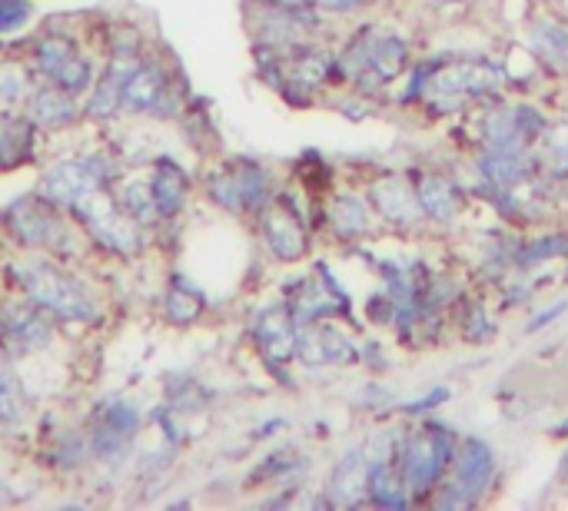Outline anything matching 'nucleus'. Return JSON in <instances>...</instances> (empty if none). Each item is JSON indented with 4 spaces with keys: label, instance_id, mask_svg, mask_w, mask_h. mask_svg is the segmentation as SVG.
I'll return each instance as SVG.
<instances>
[{
    "label": "nucleus",
    "instance_id": "nucleus-8",
    "mask_svg": "<svg viewBox=\"0 0 568 511\" xmlns=\"http://www.w3.org/2000/svg\"><path fill=\"white\" fill-rule=\"evenodd\" d=\"M256 233L263 249L280 263V266H296L310 256L313 249V226L296 216L280 196L256 216Z\"/></svg>",
    "mask_w": 568,
    "mask_h": 511
},
{
    "label": "nucleus",
    "instance_id": "nucleus-22",
    "mask_svg": "<svg viewBox=\"0 0 568 511\" xmlns=\"http://www.w3.org/2000/svg\"><path fill=\"white\" fill-rule=\"evenodd\" d=\"M542 7H552L559 13H568V0H542Z\"/></svg>",
    "mask_w": 568,
    "mask_h": 511
},
{
    "label": "nucleus",
    "instance_id": "nucleus-1",
    "mask_svg": "<svg viewBox=\"0 0 568 511\" xmlns=\"http://www.w3.org/2000/svg\"><path fill=\"white\" fill-rule=\"evenodd\" d=\"M459 439L463 436L453 426L436 422V419H423L403 429V439L396 449V469L413 505H429V499L436 495V489L453 469Z\"/></svg>",
    "mask_w": 568,
    "mask_h": 511
},
{
    "label": "nucleus",
    "instance_id": "nucleus-19",
    "mask_svg": "<svg viewBox=\"0 0 568 511\" xmlns=\"http://www.w3.org/2000/svg\"><path fill=\"white\" fill-rule=\"evenodd\" d=\"M30 17H33V3L30 0H0V33L20 30Z\"/></svg>",
    "mask_w": 568,
    "mask_h": 511
},
{
    "label": "nucleus",
    "instance_id": "nucleus-6",
    "mask_svg": "<svg viewBox=\"0 0 568 511\" xmlns=\"http://www.w3.org/2000/svg\"><path fill=\"white\" fill-rule=\"evenodd\" d=\"M409 176H413L429 236L456 233L466 223L469 206H473V193L463 173H453L446 166H413Z\"/></svg>",
    "mask_w": 568,
    "mask_h": 511
},
{
    "label": "nucleus",
    "instance_id": "nucleus-18",
    "mask_svg": "<svg viewBox=\"0 0 568 511\" xmlns=\"http://www.w3.org/2000/svg\"><path fill=\"white\" fill-rule=\"evenodd\" d=\"M27 416V396L17 382V376L0 362V426L20 422Z\"/></svg>",
    "mask_w": 568,
    "mask_h": 511
},
{
    "label": "nucleus",
    "instance_id": "nucleus-13",
    "mask_svg": "<svg viewBox=\"0 0 568 511\" xmlns=\"http://www.w3.org/2000/svg\"><path fill=\"white\" fill-rule=\"evenodd\" d=\"M0 339L10 349V356H30L43 346H50L53 329L50 323L23 303H7L0 309Z\"/></svg>",
    "mask_w": 568,
    "mask_h": 511
},
{
    "label": "nucleus",
    "instance_id": "nucleus-16",
    "mask_svg": "<svg viewBox=\"0 0 568 511\" xmlns=\"http://www.w3.org/2000/svg\"><path fill=\"white\" fill-rule=\"evenodd\" d=\"M366 505L376 509H409L413 499L399 479L396 459L389 462H369V479H366Z\"/></svg>",
    "mask_w": 568,
    "mask_h": 511
},
{
    "label": "nucleus",
    "instance_id": "nucleus-4",
    "mask_svg": "<svg viewBox=\"0 0 568 511\" xmlns=\"http://www.w3.org/2000/svg\"><path fill=\"white\" fill-rule=\"evenodd\" d=\"M206 196L230 216H260L270 203H276L280 186L276 176L253 160H236L206 176Z\"/></svg>",
    "mask_w": 568,
    "mask_h": 511
},
{
    "label": "nucleus",
    "instance_id": "nucleus-5",
    "mask_svg": "<svg viewBox=\"0 0 568 511\" xmlns=\"http://www.w3.org/2000/svg\"><path fill=\"white\" fill-rule=\"evenodd\" d=\"M363 190H366L373 213L386 236L416 239V236L429 233L409 170H376L363 180Z\"/></svg>",
    "mask_w": 568,
    "mask_h": 511
},
{
    "label": "nucleus",
    "instance_id": "nucleus-7",
    "mask_svg": "<svg viewBox=\"0 0 568 511\" xmlns=\"http://www.w3.org/2000/svg\"><path fill=\"white\" fill-rule=\"evenodd\" d=\"M20 286L37 309L60 323H87L97 316V303L77 283V276H67L50 263H27L20 273Z\"/></svg>",
    "mask_w": 568,
    "mask_h": 511
},
{
    "label": "nucleus",
    "instance_id": "nucleus-12",
    "mask_svg": "<svg viewBox=\"0 0 568 511\" xmlns=\"http://www.w3.org/2000/svg\"><path fill=\"white\" fill-rule=\"evenodd\" d=\"M123 110L173 116L170 110H176V93H173V80L166 76V70L160 63H153V60L136 63V70L130 73V80L123 86Z\"/></svg>",
    "mask_w": 568,
    "mask_h": 511
},
{
    "label": "nucleus",
    "instance_id": "nucleus-14",
    "mask_svg": "<svg viewBox=\"0 0 568 511\" xmlns=\"http://www.w3.org/2000/svg\"><path fill=\"white\" fill-rule=\"evenodd\" d=\"M366 479H369V459L366 449L356 446L336 459V466L326 476V502L349 509V505H366Z\"/></svg>",
    "mask_w": 568,
    "mask_h": 511
},
{
    "label": "nucleus",
    "instance_id": "nucleus-21",
    "mask_svg": "<svg viewBox=\"0 0 568 511\" xmlns=\"http://www.w3.org/2000/svg\"><path fill=\"white\" fill-rule=\"evenodd\" d=\"M568 303H556V306H549V309H542V313H536L532 319H529V326H526V336H536L539 329H546L549 323H556L559 316H566Z\"/></svg>",
    "mask_w": 568,
    "mask_h": 511
},
{
    "label": "nucleus",
    "instance_id": "nucleus-24",
    "mask_svg": "<svg viewBox=\"0 0 568 511\" xmlns=\"http://www.w3.org/2000/svg\"><path fill=\"white\" fill-rule=\"evenodd\" d=\"M562 476H566V486H568V452H566V469H562Z\"/></svg>",
    "mask_w": 568,
    "mask_h": 511
},
{
    "label": "nucleus",
    "instance_id": "nucleus-3",
    "mask_svg": "<svg viewBox=\"0 0 568 511\" xmlns=\"http://www.w3.org/2000/svg\"><path fill=\"white\" fill-rule=\"evenodd\" d=\"M316 233H323L333 246H343V249H356V246H366V243L386 236L376 213H373V203H369L363 183L359 186L336 183L320 200Z\"/></svg>",
    "mask_w": 568,
    "mask_h": 511
},
{
    "label": "nucleus",
    "instance_id": "nucleus-2",
    "mask_svg": "<svg viewBox=\"0 0 568 511\" xmlns=\"http://www.w3.org/2000/svg\"><path fill=\"white\" fill-rule=\"evenodd\" d=\"M499 479V459L496 449L479 436H463L453 469L429 499L433 509H476L489 499L493 486Z\"/></svg>",
    "mask_w": 568,
    "mask_h": 511
},
{
    "label": "nucleus",
    "instance_id": "nucleus-9",
    "mask_svg": "<svg viewBox=\"0 0 568 511\" xmlns=\"http://www.w3.org/2000/svg\"><path fill=\"white\" fill-rule=\"evenodd\" d=\"M523 43L532 50L546 76H568V13L536 7L523 23Z\"/></svg>",
    "mask_w": 568,
    "mask_h": 511
},
{
    "label": "nucleus",
    "instance_id": "nucleus-10",
    "mask_svg": "<svg viewBox=\"0 0 568 511\" xmlns=\"http://www.w3.org/2000/svg\"><path fill=\"white\" fill-rule=\"evenodd\" d=\"M253 343H256V352L270 362V369H283L286 362H296V336H300V323L293 319L286 299L280 303H270L263 306L256 316H253Z\"/></svg>",
    "mask_w": 568,
    "mask_h": 511
},
{
    "label": "nucleus",
    "instance_id": "nucleus-20",
    "mask_svg": "<svg viewBox=\"0 0 568 511\" xmlns=\"http://www.w3.org/2000/svg\"><path fill=\"white\" fill-rule=\"evenodd\" d=\"M449 396H453V389H449V386H439V389L426 392L423 399L406 402L399 412H403V416H409V419H416V416H426V412H436L439 406H446V402H449Z\"/></svg>",
    "mask_w": 568,
    "mask_h": 511
},
{
    "label": "nucleus",
    "instance_id": "nucleus-11",
    "mask_svg": "<svg viewBox=\"0 0 568 511\" xmlns=\"http://www.w3.org/2000/svg\"><path fill=\"white\" fill-rule=\"evenodd\" d=\"M499 306L486 286H473L453 309H449V333L466 346H486L499 336Z\"/></svg>",
    "mask_w": 568,
    "mask_h": 511
},
{
    "label": "nucleus",
    "instance_id": "nucleus-17",
    "mask_svg": "<svg viewBox=\"0 0 568 511\" xmlns=\"http://www.w3.org/2000/svg\"><path fill=\"white\" fill-rule=\"evenodd\" d=\"M30 120H17V116H0V170H10L13 163L30 156Z\"/></svg>",
    "mask_w": 568,
    "mask_h": 511
},
{
    "label": "nucleus",
    "instance_id": "nucleus-15",
    "mask_svg": "<svg viewBox=\"0 0 568 511\" xmlns=\"http://www.w3.org/2000/svg\"><path fill=\"white\" fill-rule=\"evenodd\" d=\"M150 193H153V203H156V213L160 219H173L183 206H186V193H190V180L186 173L170 163V160H160L153 166V180H150Z\"/></svg>",
    "mask_w": 568,
    "mask_h": 511
},
{
    "label": "nucleus",
    "instance_id": "nucleus-23",
    "mask_svg": "<svg viewBox=\"0 0 568 511\" xmlns=\"http://www.w3.org/2000/svg\"><path fill=\"white\" fill-rule=\"evenodd\" d=\"M556 436H559V439H568V419L562 426H556Z\"/></svg>",
    "mask_w": 568,
    "mask_h": 511
}]
</instances>
